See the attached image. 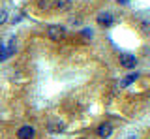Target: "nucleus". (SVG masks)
Returning <instances> with one entry per match:
<instances>
[{"mask_svg":"<svg viewBox=\"0 0 150 139\" xmlns=\"http://www.w3.org/2000/svg\"><path fill=\"white\" fill-rule=\"evenodd\" d=\"M34 128L32 126H21L17 130V137L19 139H34Z\"/></svg>","mask_w":150,"mask_h":139,"instance_id":"5","label":"nucleus"},{"mask_svg":"<svg viewBox=\"0 0 150 139\" xmlns=\"http://www.w3.org/2000/svg\"><path fill=\"white\" fill-rule=\"evenodd\" d=\"M120 66L126 68V70H131L137 66V57L135 55H120Z\"/></svg>","mask_w":150,"mask_h":139,"instance_id":"3","label":"nucleus"},{"mask_svg":"<svg viewBox=\"0 0 150 139\" xmlns=\"http://www.w3.org/2000/svg\"><path fill=\"white\" fill-rule=\"evenodd\" d=\"M69 4H71L69 0H54V8H56V10H62V11L68 10Z\"/></svg>","mask_w":150,"mask_h":139,"instance_id":"9","label":"nucleus"},{"mask_svg":"<svg viewBox=\"0 0 150 139\" xmlns=\"http://www.w3.org/2000/svg\"><path fill=\"white\" fill-rule=\"evenodd\" d=\"M98 135H100L101 139H109L112 135V124L111 122H103L98 126Z\"/></svg>","mask_w":150,"mask_h":139,"instance_id":"4","label":"nucleus"},{"mask_svg":"<svg viewBox=\"0 0 150 139\" xmlns=\"http://www.w3.org/2000/svg\"><path fill=\"white\" fill-rule=\"evenodd\" d=\"M45 34H47V38H49V40L60 41V40H64V36H66V28H64L62 25H49V26H47V30H45Z\"/></svg>","mask_w":150,"mask_h":139,"instance_id":"1","label":"nucleus"},{"mask_svg":"<svg viewBox=\"0 0 150 139\" xmlns=\"http://www.w3.org/2000/svg\"><path fill=\"white\" fill-rule=\"evenodd\" d=\"M98 23H100L101 26H111L112 23H115V17H112V13H109V11H101L100 15H98Z\"/></svg>","mask_w":150,"mask_h":139,"instance_id":"6","label":"nucleus"},{"mask_svg":"<svg viewBox=\"0 0 150 139\" xmlns=\"http://www.w3.org/2000/svg\"><path fill=\"white\" fill-rule=\"evenodd\" d=\"M40 8H51V0H40Z\"/></svg>","mask_w":150,"mask_h":139,"instance_id":"10","label":"nucleus"},{"mask_svg":"<svg viewBox=\"0 0 150 139\" xmlns=\"http://www.w3.org/2000/svg\"><path fill=\"white\" fill-rule=\"evenodd\" d=\"M13 53H15V40H11L8 45H0V62L9 58Z\"/></svg>","mask_w":150,"mask_h":139,"instance_id":"2","label":"nucleus"},{"mask_svg":"<svg viewBox=\"0 0 150 139\" xmlns=\"http://www.w3.org/2000/svg\"><path fill=\"white\" fill-rule=\"evenodd\" d=\"M62 128H64V122H60V120H51L49 122V132H60Z\"/></svg>","mask_w":150,"mask_h":139,"instance_id":"8","label":"nucleus"},{"mask_svg":"<svg viewBox=\"0 0 150 139\" xmlns=\"http://www.w3.org/2000/svg\"><path fill=\"white\" fill-rule=\"evenodd\" d=\"M116 2H118V4H128L129 0H116Z\"/></svg>","mask_w":150,"mask_h":139,"instance_id":"13","label":"nucleus"},{"mask_svg":"<svg viewBox=\"0 0 150 139\" xmlns=\"http://www.w3.org/2000/svg\"><path fill=\"white\" fill-rule=\"evenodd\" d=\"M137 79H139V73H129V75H126L124 79L120 81V87H122V89H128L131 83H135Z\"/></svg>","mask_w":150,"mask_h":139,"instance_id":"7","label":"nucleus"},{"mask_svg":"<svg viewBox=\"0 0 150 139\" xmlns=\"http://www.w3.org/2000/svg\"><path fill=\"white\" fill-rule=\"evenodd\" d=\"M6 21H8V15H6V11H0V25H4Z\"/></svg>","mask_w":150,"mask_h":139,"instance_id":"11","label":"nucleus"},{"mask_svg":"<svg viewBox=\"0 0 150 139\" xmlns=\"http://www.w3.org/2000/svg\"><path fill=\"white\" fill-rule=\"evenodd\" d=\"M83 34L86 36V38H92V30H88V28H84V30H83Z\"/></svg>","mask_w":150,"mask_h":139,"instance_id":"12","label":"nucleus"}]
</instances>
